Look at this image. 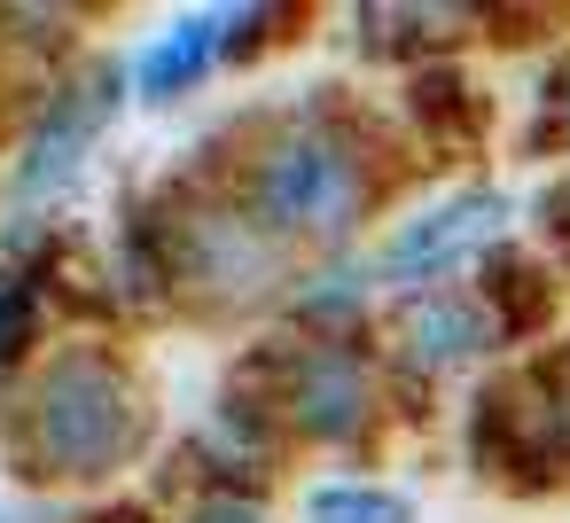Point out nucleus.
<instances>
[{
	"label": "nucleus",
	"instance_id": "nucleus-1",
	"mask_svg": "<svg viewBox=\"0 0 570 523\" xmlns=\"http://www.w3.org/2000/svg\"><path fill=\"white\" fill-rule=\"evenodd\" d=\"M375 196H383V165H375L367 134L328 102L274 118L235 172V204L274 243H313V250H344L367 227Z\"/></svg>",
	"mask_w": 570,
	"mask_h": 523
},
{
	"label": "nucleus",
	"instance_id": "nucleus-2",
	"mask_svg": "<svg viewBox=\"0 0 570 523\" xmlns=\"http://www.w3.org/2000/svg\"><path fill=\"white\" fill-rule=\"evenodd\" d=\"M141 430H149V406L110 352H63L24 406V453L40 476H63V484H95L126 468L141 453Z\"/></svg>",
	"mask_w": 570,
	"mask_h": 523
},
{
	"label": "nucleus",
	"instance_id": "nucleus-3",
	"mask_svg": "<svg viewBox=\"0 0 570 523\" xmlns=\"http://www.w3.org/2000/svg\"><path fill=\"white\" fill-rule=\"evenodd\" d=\"M508 219H515V196L508 188H453V196L406 211L367 250V282L375 289H399V297L445 289L461 266H484L492 250H508Z\"/></svg>",
	"mask_w": 570,
	"mask_h": 523
},
{
	"label": "nucleus",
	"instance_id": "nucleus-4",
	"mask_svg": "<svg viewBox=\"0 0 570 523\" xmlns=\"http://www.w3.org/2000/svg\"><path fill=\"white\" fill-rule=\"evenodd\" d=\"M266 406L282 430H297L313 445H360L383 422V383H375V359L336 328V336H297L274 352Z\"/></svg>",
	"mask_w": 570,
	"mask_h": 523
},
{
	"label": "nucleus",
	"instance_id": "nucleus-5",
	"mask_svg": "<svg viewBox=\"0 0 570 523\" xmlns=\"http://www.w3.org/2000/svg\"><path fill=\"white\" fill-rule=\"evenodd\" d=\"M492 468L484 476H508V484H570V352L523 367V375H500L484 383L476 398V445H492Z\"/></svg>",
	"mask_w": 570,
	"mask_h": 523
},
{
	"label": "nucleus",
	"instance_id": "nucleus-6",
	"mask_svg": "<svg viewBox=\"0 0 570 523\" xmlns=\"http://www.w3.org/2000/svg\"><path fill=\"white\" fill-rule=\"evenodd\" d=\"M118 87H126V71L95 63V71H79L71 87L48 95V110H40L32 141H24V165H17V196H63L87 172V149L118 118Z\"/></svg>",
	"mask_w": 570,
	"mask_h": 523
},
{
	"label": "nucleus",
	"instance_id": "nucleus-7",
	"mask_svg": "<svg viewBox=\"0 0 570 523\" xmlns=\"http://www.w3.org/2000/svg\"><path fill=\"white\" fill-rule=\"evenodd\" d=\"M173 274L188 289H219V297H258L282 282V243L243 211V204H196L180 219V250Z\"/></svg>",
	"mask_w": 570,
	"mask_h": 523
},
{
	"label": "nucleus",
	"instance_id": "nucleus-8",
	"mask_svg": "<svg viewBox=\"0 0 570 523\" xmlns=\"http://www.w3.org/2000/svg\"><path fill=\"white\" fill-rule=\"evenodd\" d=\"M492 344H508L500 320H492V305H484L476 289H453V282L406 297L399 320H391V359H399L406 375H422V383H445V375L476 367Z\"/></svg>",
	"mask_w": 570,
	"mask_h": 523
},
{
	"label": "nucleus",
	"instance_id": "nucleus-9",
	"mask_svg": "<svg viewBox=\"0 0 570 523\" xmlns=\"http://www.w3.org/2000/svg\"><path fill=\"white\" fill-rule=\"evenodd\" d=\"M227 24H235V9H196V17H180V24H165L141 56H134V87H141V102H180V95H196L204 79H212V63L227 56Z\"/></svg>",
	"mask_w": 570,
	"mask_h": 523
},
{
	"label": "nucleus",
	"instance_id": "nucleus-10",
	"mask_svg": "<svg viewBox=\"0 0 570 523\" xmlns=\"http://www.w3.org/2000/svg\"><path fill=\"white\" fill-rule=\"evenodd\" d=\"M484 305H492L500 336H531L554 313V282H547V266H531L515 250H492L484 258Z\"/></svg>",
	"mask_w": 570,
	"mask_h": 523
},
{
	"label": "nucleus",
	"instance_id": "nucleus-11",
	"mask_svg": "<svg viewBox=\"0 0 570 523\" xmlns=\"http://www.w3.org/2000/svg\"><path fill=\"white\" fill-rule=\"evenodd\" d=\"M305 523H414V500L375 476H321L305 484Z\"/></svg>",
	"mask_w": 570,
	"mask_h": 523
},
{
	"label": "nucleus",
	"instance_id": "nucleus-12",
	"mask_svg": "<svg viewBox=\"0 0 570 523\" xmlns=\"http://www.w3.org/2000/svg\"><path fill=\"white\" fill-rule=\"evenodd\" d=\"M32 336H40V297H32V282L0 274V367H17Z\"/></svg>",
	"mask_w": 570,
	"mask_h": 523
},
{
	"label": "nucleus",
	"instance_id": "nucleus-13",
	"mask_svg": "<svg viewBox=\"0 0 570 523\" xmlns=\"http://www.w3.org/2000/svg\"><path fill=\"white\" fill-rule=\"evenodd\" d=\"M180 523H274V515H266L250 492H204V500H196Z\"/></svg>",
	"mask_w": 570,
	"mask_h": 523
},
{
	"label": "nucleus",
	"instance_id": "nucleus-14",
	"mask_svg": "<svg viewBox=\"0 0 570 523\" xmlns=\"http://www.w3.org/2000/svg\"><path fill=\"white\" fill-rule=\"evenodd\" d=\"M562 134H570V87H562Z\"/></svg>",
	"mask_w": 570,
	"mask_h": 523
},
{
	"label": "nucleus",
	"instance_id": "nucleus-15",
	"mask_svg": "<svg viewBox=\"0 0 570 523\" xmlns=\"http://www.w3.org/2000/svg\"><path fill=\"white\" fill-rule=\"evenodd\" d=\"M102 523H141V515H102Z\"/></svg>",
	"mask_w": 570,
	"mask_h": 523
}]
</instances>
